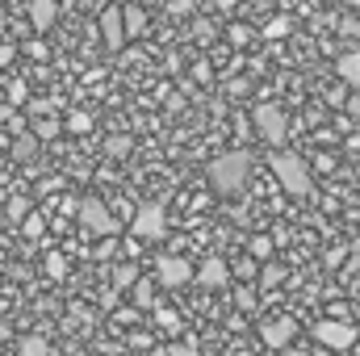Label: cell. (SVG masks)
I'll list each match as a JSON object with an SVG mask.
<instances>
[{"label":"cell","instance_id":"4316f807","mask_svg":"<svg viewBox=\"0 0 360 356\" xmlns=\"http://www.w3.org/2000/svg\"><path fill=\"white\" fill-rule=\"evenodd\" d=\"M30 218V201L25 197H13L8 201V222H25Z\"/></svg>","mask_w":360,"mask_h":356},{"label":"cell","instance_id":"ac0fdd59","mask_svg":"<svg viewBox=\"0 0 360 356\" xmlns=\"http://www.w3.org/2000/svg\"><path fill=\"white\" fill-rule=\"evenodd\" d=\"M34 155H38V139H34V134H17V139H13V160L25 164V160H34Z\"/></svg>","mask_w":360,"mask_h":356},{"label":"cell","instance_id":"7c38bea8","mask_svg":"<svg viewBox=\"0 0 360 356\" xmlns=\"http://www.w3.org/2000/svg\"><path fill=\"white\" fill-rule=\"evenodd\" d=\"M59 13H63L59 0H30V25H34L38 34H46V30L59 21Z\"/></svg>","mask_w":360,"mask_h":356},{"label":"cell","instance_id":"9a60e30c","mask_svg":"<svg viewBox=\"0 0 360 356\" xmlns=\"http://www.w3.org/2000/svg\"><path fill=\"white\" fill-rule=\"evenodd\" d=\"M17 352L21 356H51V340L46 336H21L17 340Z\"/></svg>","mask_w":360,"mask_h":356},{"label":"cell","instance_id":"ffe728a7","mask_svg":"<svg viewBox=\"0 0 360 356\" xmlns=\"http://www.w3.org/2000/svg\"><path fill=\"white\" fill-rule=\"evenodd\" d=\"M139 281H143V276H139V268L134 265H117L113 268V285H117V289H134Z\"/></svg>","mask_w":360,"mask_h":356},{"label":"cell","instance_id":"d6986e66","mask_svg":"<svg viewBox=\"0 0 360 356\" xmlns=\"http://www.w3.org/2000/svg\"><path fill=\"white\" fill-rule=\"evenodd\" d=\"M155 285H160V281H147V276H143V281H139V285L130 289L134 306H147V310H151V306H155Z\"/></svg>","mask_w":360,"mask_h":356},{"label":"cell","instance_id":"44dd1931","mask_svg":"<svg viewBox=\"0 0 360 356\" xmlns=\"http://www.w3.org/2000/svg\"><path fill=\"white\" fill-rule=\"evenodd\" d=\"M46 276H55V281L68 276V256L63 252H46Z\"/></svg>","mask_w":360,"mask_h":356},{"label":"cell","instance_id":"2e32d148","mask_svg":"<svg viewBox=\"0 0 360 356\" xmlns=\"http://www.w3.org/2000/svg\"><path fill=\"white\" fill-rule=\"evenodd\" d=\"M126 34H130V38L147 34V8H139V4H126Z\"/></svg>","mask_w":360,"mask_h":356},{"label":"cell","instance_id":"d4e9b609","mask_svg":"<svg viewBox=\"0 0 360 356\" xmlns=\"http://www.w3.org/2000/svg\"><path fill=\"white\" fill-rule=\"evenodd\" d=\"M281 281H285V268H281V265H264V268H260V285H264V289L281 285Z\"/></svg>","mask_w":360,"mask_h":356},{"label":"cell","instance_id":"1f68e13d","mask_svg":"<svg viewBox=\"0 0 360 356\" xmlns=\"http://www.w3.org/2000/svg\"><path fill=\"white\" fill-rule=\"evenodd\" d=\"M25 51H30V55H34V59H46V55H51V51H46V46H42V42H38V38H34V42H25Z\"/></svg>","mask_w":360,"mask_h":356},{"label":"cell","instance_id":"83f0119b","mask_svg":"<svg viewBox=\"0 0 360 356\" xmlns=\"http://www.w3.org/2000/svg\"><path fill=\"white\" fill-rule=\"evenodd\" d=\"M25 101H30V89H25L21 80H13V84H8V105H25Z\"/></svg>","mask_w":360,"mask_h":356},{"label":"cell","instance_id":"ba28073f","mask_svg":"<svg viewBox=\"0 0 360 356\" xmlns=\"http://www.w3.org/2000/svg\"><path fill=\"white\" fill-rule=\"evenodd\" d=\"M101 42L109 46V51H122V42L130 38L126 34V4H109V8H101Z\"/></svg>","mask_w":360,"mask_h":356},{"label":"cell","instance_id":"52a82bcc","mask_svg":"<svg viewBox=\"0 0 360 356\" xmlns=\"http://www.w3.org/2000/svg\"><path fill=\"white\" fill-rule=\"evenodd\" d=\"M80 227H84L89 235H101V239H109V235H117V222H113V210H109L105 201H96V197H84V201H80Z\"/></svg>","mask_w":360,"mask_h":356},{"label":"cell","instance_id":"5b68a950","mask_svg":"<svg viewBox=\"0 0 360 356\" xmlns=\"http://www.w3.org/2000/svg\"><path fill=\"white\" fill-rule=\"evenodd\" d=\"M252 122H256V134H260L269 147H281V143H285V134H289V117H285V109H281V105H272V101L256 105Z\"/></svg>","mask_w":360,"mask_h":356},{"label":"cell","instance_id":"7402d4cb","mask_svg":"<svg viewBox=\"0 0 360 356\" xmlns=\"http://www.w3.org/2000/svg\"><path fill=\"white\" fill-rule=\"evenodd\" d=\"M130 147H134V143H130L126 134H113V139L105 143V155H113V160H126V155H130Z\"/></svg>","mask_w":360,"mask_h":356},{"label":"cell","instance_id":"603a6c76","mask_svg":"<svg viewBox=\"0 0 360 356\" xmlns=\"http://www.w3.org/2000/svg\"><path fill=\"white\" fill-rule=\"evenodd\" d=\"M248 252H252V260H272V239L269 235H256V239L248 243Z\"/></svg>","mask_w":360,"mask_h":356},{"label":"cell","instance_id":"5bb4252c","mask_svg":"<svg viewBox=\"0 0 360 356\" xmlns=\"http://www.w3.org/2000/svg\"><path fill=\"white\" fill-rule=\"evenodd\" d=\"M260 34H264L269 42H276V38H289V34H293V17H289V13H276V17H269V25H264Z\"/></svg>","mask_w":360,"mask_h":356},{"label":"cell","instance_id":"74e56055","mask_svg":"<svg viewBox=\"0 0 360 356\" xmlns=\"http://www.w3.org/2000/svg\"><path fill=\"white\" fill-rule=\"evenodd\" d=\"M348 4H352V8H356V4H360V0H348Z\"/></svg>","mask_w":360,"mask_h":356},{"label":"cell","instance_id":"277c9868","mask_svg":"<svg viewBox=\"0 0 360 356\" xmlns=\"http://www.w3.org/2000/svg\"><path fill=\"white\" fill-rule=\"evenodd\" d=\"M314 340L323 348H331V352H348V348H356L360 331L348 319H323V323H314Z\"/></svg>","mask_w":360,"mask_h":356},{"label":"cell","instance_id":"7a4b0ae2","mask_svg":"<svg viewBox=\"0 0 360 356\" xmlns=\"http://www.w3.org/2000/svg\"><path fill=\"white\" fill-rule=\"evenodd\" d=\"M272 177H276V184L289 193V197H306L310 189H314V172H310V164L297 155V151H276L269 160Z\"/></svg>","mask_w":360,"mask_h":356},{"label":"cell","instance_id":"4fadbf2b","mask_svg":"<svg viewBox=\"0 0 360 356\" xmlns=\"http://www.w3.org/2000/svg\"><path fill=\"white\" fill-rule=\"evenodd\" d=\"M30 134H34V139H38V143H51V139H59V134H63V122H59V117H51V113H46V117H38V122H34V126H30Z\"/></svg>","mask_w":360,"mask_h":356},{"label":"cell","instance_id":"d590c367","mask_svg":"<svg viewBox=\"0 0 360 356\" xmlns=\"http://www.w3.org/2000/svg\"><path fill=\"white\" fill-rule=\"evenodd\" d=\"M314 168H323V172H331V168H335V160H331V155H319V160H314Z\"/></svg>","mask_w":360,"mask_h":356},{"label":"cell","instance_id":"f1b7e54d","mask_svg":"<svg viewBox=\"0 0 360 356\" xmlns=\"http://www.w3.org/2000/svg\"><path fill=\"white\" fill-rule=\"evenodd\" d=\"M155 319H160V327H168V331H176V327H180L176 310H155Z\"/></svg>","mask_w":360,"mask_h":356},{"label":"cell","instance_id":"30bf717a","mask_svg":"<svg viewBox=\"0 0 360 356\" xmlns=\"http://www.w3.org/2000/svg\"><path fill=\"white\" fill-rule=\"evenodd\" d=\"M260 340H264L269 348H293V340H297V319H289V314L269 319V323L260 327Z\"/></svg>","mask_w":360,"mask_h":356},{"label":"cell","instance_id":"e0dca14e","mask_svg":"<svg viewBox=\"0 0 360 356\" xmlns=\"http://www.w3.org/2000/svg\"><path fill=\"white\" fill-rule=\"evenodd\" d=\"M63 130H68V134H89V130H92V113H84V109H72V113L63 117Z\"/></svg>","mask_w":360,"mask_h":356},{"label":"cell","instance_id":"484cf974","mask_svg":"<svg viewBox=\"0 0 360 356\" xmlns=\"http://www.w3.org/2000/svg\"><path fill=\"white\" fill-rule=\"evenodd\" d=\"M335 30H340V38H360V17H356V13L340 17V25H335Z\"/></svg>","mask_w":360,"mask_h":356},{"label":"cell","instance_id":"f35d334b","mask_svg":"<svg viewBox=\"0 0 360 356\" xmlns=\"http://www.w3.org/2000/svg\"><path fill=\"white\" fill-rule=\"evenodd\" d=\"M59 4H72V0H59Z\"/></svg>","mask_w":360,"mask_h":356},{"label":"cell","instance_id":"8fae6325","mask_svg":"<svg viewBox=\"0 0 360 356\" xmlns=\"http://www.w3.org/2000/svg\"><path fill=\"white\" fill-rule=\"evenodd\" d=\"M335 76H340V84H348L352 92H360V46L356 42L335 55Z\"/></svg>","mask_w":360,"mask_h":356},{"label":"cell","instance_id":"e575fe53","mask_svg":"<svg viewBox=\"0 0 360 356\" xmlns=\"http://www.w3.org/2000/svg\"><path fill=\"white\" fill-rule=\"evenodd\" d=\"M348 117H360V92L348 96Z\"/></svg>","mask_w":360,"mask_h":356},{"label":"cell","instance_id":"836d02e7","mask_svg":"<svg viewBox=\"0 0 360 356\" xmlns=\"http://www.w3.org/2000/svg\"><path fill=\"white\" fill-rule=\"evenodd\" d=\"M113 248H117V239H105V243H101V248H96V256H101V260H105V256H113Z\"/></svg>","mask_w":360,"mask_h":356},{"label":"cell","instance_id":"3957f363","mask_svg":"<svg viewBox=\"0 0 360 356\" xmlns=\"http://www.w3.org/2000/svg\"><path fill=\"white\" fill-rule=\"evenodd\" d=\"M130 231H134V239H143V243H160V239L168 235V210H164L160 201H143V205L134 210V218H130Z\"/></svg>","mask_w":360,"mask_h":356},{"label":"cell","instance_id":"cb8c5ba5","mask_svg":"<svg viewBox=\"0 0 360 356\" xmlns=\"http://www.w3.org/2000/svg\"><path fill=\"white\" fill-rule=\"evenodd\" d=\"M42 231H46V222H42V214H30V218L21 222V235H25V239H42Z\"/></svg>","mask_w":360,"mask_h":356},{"label":"cell","instance_id":"9c48e42d","mask_svg":"<svg viewBox=\"0 0 360 356\" xmlns=\"http://www.w3.org/2000/svg\"><path fill=\"white\" fill-rule=\"evenodd\" d=\"M231 276H235V268L226 265L222 256H205V260L197 265V285H201V289H226Z\"/></svg>","mask_w":360,"mask_h":356},{"label":"cell","instance_id":"6da1fadb","mask_svg":"<svg viewBox=\"0 0 360 356\" xmlns=\"http://www.w3.org/2000/svg\"><path fill=\"white\" fill-rule=\"evenodd\" d=\"M248 177H252V155H248V151H226V155H218V160L210 164V184H214V193H222V197L243 193V189H248Z\"/></svg>","mask_w":360,"mask_h":356},{"label":"cell","instance_id":"f546056e","mask_svg":"<svg viewBox=\"0 0 360 356\" xmlns=\"http://www.w3.org/2000/svg\"><path fill=\"white\" fill-rule=\"evenodd\" d=\"M256 272H260V268H256V260H243V265L235 268V276H243V281H252Z\"/></svg>","mask_w":360,"mask_h":356},{"label":"cell","instance_id":"d6a6232c","mask_svg":"<svg viewBox=\"0 0 360 356\" xmlns=\"http://www.w3.org/2000/svg\"><path fill=\"white\" fill-rule=\"evenodd\" d=\"M13 55H17V46H8V42H0V68H8V63H13Z\"/></svg>","mask_w":360,"mask_h":356},{"label":"cell","instance_id":"8d00e7d4","mask_svg":"<svg viewBox=\"0 0 360 356\" xmlns=\"http://www.w3.org/2000/svg\"><path fill=\"white\" fill-rule=\"evenodd\" d=\"M0 340H8V327H4V323H0Z\"/></svg>","mask_w":360,"mask_h":356},{"label":"cell","instance_id":"8992f818","mask_svg":"<svg viewBox=\"0 0 360 356\" xmlns=\"http://www.w3.org/2000/svg\"><path fill=\"white\" fill-rule=\"evenodd\" d=\"M155 281H160L164 289L197 285V265H188L184 256H160V260H155Z\"/></svg>","mask_w":360,"mask_h":356},{"label":"cell","instance_id":"4dcf8cb0","mask_svg":"<svg viewBox=\"0 0 360 356\" xmlns=\"http://www.w3.org/2000/svg\"><path fill=\"white\" fill-rule=\"evenodd\" d=\"M248 38H252V30H243V25H231V42H235V46H243Z\"/></svg>","mask_w":360,"mask_h":356}]
</instances>
